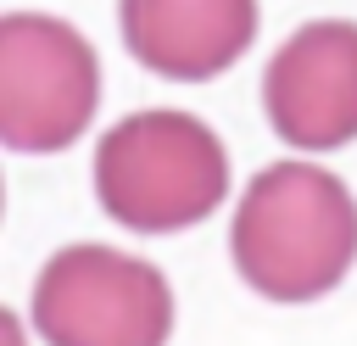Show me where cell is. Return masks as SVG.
I'll return each mask as SVG.
<instances>
[{
  "label": "cell",
  "mask_w": 357,
  "mask_h": 346,
  "mask_svg": "<svg viewBox=\"0 0 357 346\" xmlns=\"http://www.w3.org/2000/svg\"><path fill=\"white\" fill-rule=\"evenodd\" d=\"M45 346H167L173 290L162 268L112 246H61L33 279Z\"/></svg>",
  "instance_id": "obj_3"
},
{
  "label": "cell",
  "mask_w": 357,
  "mask_h": 346,
  "mask_svg": "<svg viewBox=\"0 0 357 346\" xmlns=\"http://www.w3.org/2000/svg\"><path fill=\"white\" fill-rule=\"evenodd\" d=\"M229 195L223 140L190 112H134L95 145V201L139 234H167L212 218Z\"/></svg>",
  "instance_id": "obj_2"
},
{
  "label": "cell",
  "mask_w": 357,
  "mask_h": 346,
  "mask_svg": "<svg viewBox=\"0 0 357 346\" xmlns=\"http://www.w3.org/2000/svg\"><path fill=\"white\" fill-rule=\"evenodd\" d=\"M128 56L173 84H206L229 73L257 39V0H123Z\"/></svg>",
  "instance_id": "obj_6"
},
{
  "label": "cell",
  "mask_w": 357,
  "mask_h": 346,
  "mask_svg": "<svg viewBox=\"0 0 357 346\" xmlns=\"http://www.w3.org/2000/svg\"><path fill=\"white\" fill-rule=\"evenodd\" d=\"M229 251L268 301H318L357 262V195L312 162H273L240 195Z\"/></svg>",
  "instance_id": "obj_1"
},
{
  "label": "cell",
  "mask_w": 357,
  "mask_h": 346,
  "mask_svg": "<svg viewBox=\"0 0 357 346\" xmlns=\"http://www.w3.org/2000/svg\"><path fill=\"white\" fill-rule=\"evenodd\" d=\"M262 112L296 151H340L357 140V22L324 17L296 28L268 73Z\"/></svg>",
  "instance_id": "obj_5"
},
{
  "label": "cell",
  "mask_w": 357,
  "mask_h": 346,
  "mask_svg": "<svg viewBox=\"0 0 357 346\" xmlns=\"http://www.w3.org/2000/svg\"><path fill=\"white\" fill-rule=\"evenodd\" d=\"M100 106L89 39L45 11L0 17V140L11 151H67Z\"/></svg>",
  "instance_id": "obj_4"
}]
</instances>
